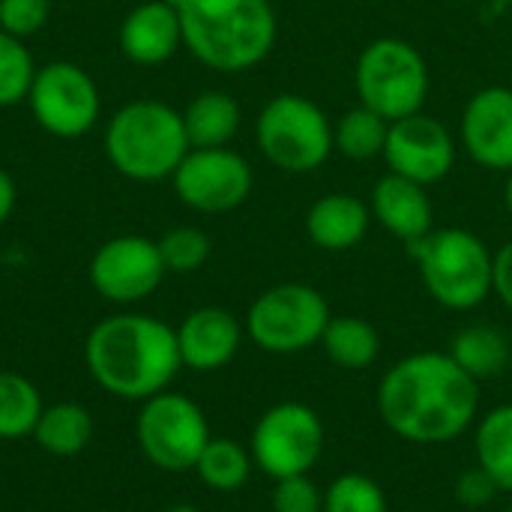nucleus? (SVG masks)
<instances>
[{"mask_svg":"<svg viewBox=\"0 0 512 512\" xmlns=\"http://www.w3.org/2000/svg\"><path fill=\"white\" fill-rule=\"evenodd\" d=\"M255 141L273 168L285 174H312L333 153V123L309 96L279 93L261 108Z\"/></svg>","mask_w":512,"mask_h":512,"instance_id":"7","label":"nucleus"},{"mask_svg":"<svg viewBox=\"0 0 512 512\" xmlns=\"http://www.w3.org/2000/svg\"><path fill=\"white\" fill-rule=\"evenodd\" d=\"M492 294H498V300L512 312V240L504 243L495 252V264H492Z\"/></svg>","mask_w":512,"mask_h":512,"instance_id":"34","label":"nucleus"},{"mask_svg":"<svg viewBox=\"0 0 512 512\" xmlns=\"http://www.w3.org/2000/svg\"><path fill=\"white\" fill-rule=\"evenodd\" d=\"M504 207H507V213H510L512 219V171L507 174V183H504Z\"/></svg>","mask_w":512,"mask_h":512,"instance_id":"36","label":"nucleus"},{"mask_svg":"<svg viewBox=\"0 0 512 512\" xmlns=\"http://www.w3.org/2000/svg\"><path fill=\"white\" fill-rule=\"evenodd\" d=\"M423 285L435 303L450 312H471L492 294L495 252L465 228H432L426 237L405 243Z\"/></svg>","mask_w":512,"mask_h":512,"instance_id":"5","label":"nucleus"},{"mask_svg":"<svg viewBox=\"0 0 512 512\" xmlns=\"http://www.w3.org/2000/svg\"><path fill=\"white\" fill-rule=\"evenodd\" d=\"M369 210L372 219L402 243L420 240L435 228V207L426 186L399 174H384L375 183Z\"/></svg>","mask_w":512,"mask_h":512,"instance_id":"18","label":"nucleus"},{"mask_svg":"<svg viewBox=\"0 0 512 512\" xmlns=\"http://www.w3.org/2000/svg\"><path fill=\"white\" fill-rule=\"evenodd\" d=\"M459 138L471 162L489 171H512V90L492 84L477 90L459 123Z\"/></svg>","mask_w":512,"mask_h":512,"instance_id":"15","label":"nucleus"},{"mask_svg":"<svg viewBox=\"0 0 512 512\" xmlns=\"http://www.w3.org/2000/svg\"><path fill=\"white\" fill-rule=\"evenodd\" d=\"M321 512H387V495L366 474H342L324 489Z\"/></svg>","mask_w":512,"mask_h":512,"instance_id":"29","label":"nucleus"},{"mask_svg":"<svg viewBox=\"0 0 512 512\" xmlns=\"http://www.w3.org/2000/svg\"><path fill=\"white\" fill-rule=\"evenodd\" d=\"M93 438V417L84 405L78 402H57L42 408L36 429H33V441L60 459L78 456L81 450H87Z\"/></svg>","mask_w":512,"mask_h":512,"instance_id":"23","label":"nucleus"},{"mask_svg":"<svg viewBox=\"0 0 512 512\" xmlns=\"http://www.w3.org/2000/svg\"><path fill=\"white\" fill-rule=\"evenodd\" d=\"M156 243H159V255L168 273H195L210 258V237L195 225L171 228Z\"/></svg>","mask_w":512,"mask_h":512,"instance_id":"30","label":"nucleus"},{"mask_svg":"<svg viewBox=\"0 0 512 512\" xmlns=\"http://www.w3.org/2000/svg\"><path fill=\"white\" fill-rule=\"evenodd\" d=\"M165 261L159 243L141 234H123L105 240L90 258V285L108 303H138L150 297L165 279Z\"/></svg>","mask_w":512,"mask_h":512,"instance_id":"13","label":"nucleus"},{"mask_svg":"<svg viewBox=\"0 0 512 512\" xmlns=\"http://www.w3.org/2000/svg\"><path fill=\"white\" fill-rule=\"evenodd\" d=\"M387 132L390 120H384L366 105H357L333 123V150L351 162H369L384 156Z\"/></svg>","mask_w":512,"mask_h":512,"instance_id":"25","label":"nucleus"},{"mask_svg":"<svg viewBox=\"0 0 512 512\" xmlns=\"http://www.w3.org/2000/svg\"><path fill=\"white\" fill-rule=\"evenodd\" d=\"M15 198H18V192H15V180L0 168V225L12 216V210H15Z\"/></svg>","mask_w":512,"mask_h":512,"instance_id":"35","label":"nucleus"},{"mask_svg":"<svg viewBox=\"0 0 512 512\" xmlns=\"http://www.w3.org/2000/svg\"><path fill=\"white\" fill-rule=\"evenodd\" d=\"M324 492L312 483L309 474L276 480L273 489V512H321Z\"/></svg>","mask_w":512,"mask_h":512,"instance_id":"32","label":"nucleus"},{"mask_svg":"<svg viewBox=\"0 0 512 512\" xmlns=\"http://www.w3.org/2000/svg\"><path fill=\"white\" fill-rule=\"evenodd\" d=\"M27 105L39 129L66 141L87 135L102 111L96 81L87 69L69 60H51L45 66H36Z\"/></svg>","mask_w":512,"mask_h":512,"instance_id":"11","label":"nucleus"},{"mask_svg":"<svg viewBox=\"0 0 512 512\" xmlns=\"http://www.w3.org/2000/svg\"><path fill=\"white\" fill-rule=\"evenodd\" d=\"M102 144L111 168L135 183L174 177L177 165L192 150L183 114L156 99H138L117 108L105 126Z\"/></svg>","mask_w":512,"mask_h":512,"instance_id":"4","label":"nucleus"},{"mask_svg":"<svg viewBox=\"0 0 512 512\" xmlns=\"http://www.w3.org/2000/svg\"><path fill=\"white\" fill-rule=\"evenodd\" d=\"M330 318V303L318 288L282 282L255 297L246 312V333L267 354H300L321 345Z\"/></svg>","mask_w":512,"mask_h":512,"instance_id":"8","label":"nucleus"},{"mask_svg":"<svg viewBox=\"0 0 512 512\" xmlns=\"http://www.w3.org/2000/svg\"><path fill=\"white\" fill-rule=\"evenodd\" d=\"M36 75V63L24 48V39L0 30V108H12L27 99Z\"/></svg>","mask_w":512,"mask_h":512,"instance_id":"28","label":"nucleus"},{"mask_svg":"<svg viewBox=\"0 0 512 512\" xmlns=\"http://www.w3.org/2000/svg\"><path fill=\"white\" fill-rule=\"evenodd\" d=\"M429 66L417 45L399 36L372 39L354 66V90L360 105L384 120H402L423 111L429 99Z\"/></svg>","mask_w":512,"mask_h":512,"instance_id":"6","label":"nucleus"},{"mask_svg":"<svg viewBox=\"0 0 512 512\" xmlns=\"http://www.w3.org/2000/svg\"><path fill=\"white\" fill-rule=\"evenodd\" d=\"M456 156L459 144L441 120L417 111L390 123L384 144V162L390 174L408 177L429 189L450 177Z\"/></svg>","mask_w":512,"mask_h":512,"instance_id":"14","label":"nucleus"},{"mask_svg":"<svg viewBox=\"0 0 512 512\" xmlns=\"http://www.w3.org/2000/svg\"><path fill=\"white\" fill-rule=\"evenodd\" d=\"M42 414V396L18 372H0V441L33 435Z\"/></svg>","mask_w":512,"mask_h":512,"instance_id":"27","label":"nucleus"},{"mask_svg":"<svg viewBox=\"0 0 512 512\" xmlns=\"http://www.w3.org/2000/svg\"><path fill=\"white\" fill-rule=\"evenodd\" d=\"M135 438L153 468L183 474L195 471V462L210 441V426L189 396L162 390L141 402Z\"/></svg>","mask_w":512,"mask_h":512,"instance_id":"9","label":"nucleus"},{"mask_svg":"<svg viewBox=\"0 0 512 512\" xmlns=\"http://www.w3.org/2000/svg\"><path fill=\"white\" fill-rule=\"evenodd\" d=\"M477 384L501 378L512 360L510 336L492 324H471L462 327L447 351Z\"/></svg>","mask_w":512,"mask_h":512,"instance_id":"21","label":"nucleus"},{"mask_svg":"<svg viewBox=\"0 0 512 512\" xmlns=\"http://www.w3.org/2000/svg\"><path fill=\"white\" fill-rule=\"evenodd\" d=\"M498 492H501V489L495 486V480H492L480 465L462 471V474L456 477V486H453L456 501H459L462 507H468V510H480V507L492 504V501L498 498Z\"/></svg>","mask_w":512,"mask_h":512,"instance_id":"33","label":"nucleus"},{"mask_svg":"<svg viewBox=\"0 0 512 512\" xmlns=\"http://www.w3.org/2000/svg\"><path fill=\"white\" fill-rule=\"evenodd\" d=\"M180 12L183 45L216 72H246L270 57L279 36L270 0H168Z\"/></svg>","mask_w":512,"mask_h":512,"instance_id":"3","label":"nucleus"},{"mask_svg":"<svg viewBox=\"0 0 512 512\" xmlns=\"http://www.w3.org/2000/svg\"><path fill=\"white\" fill-rule=\"evenodd\" d=\"M243 342L240 321L219 306H201L189 312L177 327V348L183 366L192 372H216L228 366Z\"/></svg>","mask_w":512,"mask_h":512,"instance_id":"16","label":"nucleus"},{"mask_svg":"<svg viewBox=\"0 0 512 512\" xmlns=\"http://www.w3.org/2000/svg\"><path fill=\"white\" fill-rule=\"evenodd\" d=\"M321 348L333 366L360 372V369H369L381 357V336L375 324H369L366 318L333 315L321 336Z\"/></svg>","mask_w":512,"mask_h":512,"instance_id":"22","label":"nucleus"},{"mask_svg":"<svg viewBox=\"0 0 512 512\" xmlns=\"http://www.w3.org/2000/svg\"><path fill=\"white\" fill-rule=\"evenodd\" d=\"M384 426L411 444H447L480 414V384L444 351L402 357L378 384Z\"/></svg>","mask_w":512,"mask_h":512,"instance_id":"1","label":"nucleus"},{"mask_svg":"<svg viewBox=\"0 0 512 512\" xmlns=\"http://www.w3.org/2000/svg\"><path fill=\"white\" fill-rule=\"evenodd\" d=\"M51 0H0V30L27 39L48 24Z\"/></svg>","mask_w":512,"mask_h":512,"instance_id":"31","label":"nucleus"},{"mask_svg":"<svg viewBox=\"0 0 512 512\" xmlns=\"http://www.w3.org/2000/svg\"><path fill=\"white\" fill-rule=\"evenodd\" d=\"M183 129L189 147H228L240 132L243 111L225 90H201L183 111Z\"/></svg>","mask_w":512,"mask_h":512,"instance_id":"20","label":"nucleus"},{"mask_svg":"<svg viewBox=\"0 0 512 512\" xmlns=\"http://www.w3.org/2000/svg\"><path fill=\"white\" fill-rule=\"evenodd\" d=\"M507 512H512V504H510V510H507Z\"/></svg>","mask_w":512,"mask_h":512,"instance_id":"38","label":"nucleus"},{"mask_svg":"<svg viewBox=\"0 0 512 512\" xmlns=\"http://www.w3.org/2000/svg\"><path fill=\"white\" fill-rule=\"evenodd\" d=\"M117 42L126 60L138 66H159L183 48L180 12L168 0H144L126 12Z\"/></svg>","mask_w":512,"mask_h":512,"instance_id":"17","label":"nucleus"},{"mask_svg":"<svg viewBox=\"0 0 512 512\" xmlns=\"http://www.w3.org/2000/svg\"><path fill=\"white\" fill-rule=\"evenodd\" d=\"M474 453L477 465L495 480V486L512 495V405H498L480 417Z\"/></svg>","mask_w":512,"mask_h":512,"instance_id":"24","label":"nucleus"},{"mask_svg":"<svg viewBox=\"0 0 512 512\" xmlns=\"http://www.w3.org/2000/svg\"><path fill=\"white\" fill-rule=\"evenodd\" d=\"M171 183L189 210L219 216L237 210L252 195L255 174L252 165L231 147H192L177 165Z\"/></svg>","mask_w":512,"mask_h":512,"instance_id":"12","label":"nucleus"},{"mask_svg":"<svg viewBox=\"0 0 512 512\" xmlns=\"http://www.w3.org/2000/svg\"><path fill=\"white\" fill-rule=\"evenodd\" d=\"M84 363L105 393L126 402H147L168 390L183 366L177 330L138 312L102 318L84 342Z\"/></svg>","mask_w":512,"mask_h":512,"instance_id":"2","label":"nucleus"},{"mask_svg":"<svg viewBox=\"0 0 512 512\" xmlns=\"http://www.w3.org/2000/svg\"><path fill=\"white\" fill-rule=\"evenodd\" d=\"M249 453L270 480L309 474L324 453V423L303 402H279L255 423Z\"/></svg>","mask_w":512,"mask_h":512,"instance_id":"10","label":"nucleus"},{"mask_svg":"<svg viewBox=\"0 0 512 512\" xmlns=\"http://www.w3.org/2000/svg\"><path fill=\"white\" fill-rule=\"evenodd\" d=\"M165 512H198L192 504H177V507H168Z\"/></svg>","mask_w":512,"mask_h":512,"instance_id":"37","label":"nucleus"},{"mask_svg":"<svg viewBox=\"0 0 512 512\" xmlns=\"http://www.w3.org/2000/svg\"><path fill=\"white\" fill-rule=\"evenodd\" d=\"M510 342H512V336H510Z\"/></svg>","mask_w":512,"mask_h":512,"instance_id":"39","label":"nucleus"},{"mask_svg":"<svg viewBox=\"0 0 512 512\" xmlns=\"http://www.w3.org/2000/svg\"><path fill=\"white\" fill-rule=\"evenodd\" d=\"M255 462L252 453L234 438H210L195 462V474L213 492H237L246 486Z\"/></svg>","mask_w":512,"mask_h":512,"instance_id":"26","label":"nucleus"},{"mask_svg":"<svg viewBox=\"0 0 512 512\" xmlns=\"http://www.w3.org/2000/svg\"><path fill=\"white\" fill-rule=\"evenodd\" d=\"M372 225V210L351 192H330L306 213V234L324 252H345L363 243Z\"/></svg>","mask_w":512,"mask_h":512,"instance_id":"19","label":"nucleus"}]
</instances>
